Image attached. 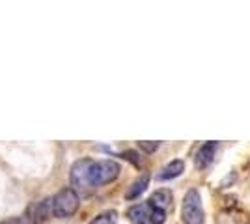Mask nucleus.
I'll list each match as a JSON object with an SVG mask.
<instances>
[{
	"mask_svg": "<svg viewBox=\"0 0 250 224\" xmlns=\"http://www.w3.org/2000/svg\"><path fill=\"white\" fill-rule=\"evenodd\" d=\"M217 149H219V144L217 142H206V144H202L198 149V153H196V157H194V163H196V168L200 170H204V168H208L209 164L213 163L215 159V153H217Z\"/></svg>",
	"mask_w": 250,
	"mask_h": 224,
	"instance_id": "6",
	"label": "nucleus"
},
{
	"mask_svg": "<svg viewBox=\"0 0 250 224\" xmlns=\"http://www.w3.org/2000/svg\"><path fill=\"white\" fill-rule=\"evenodd\" d=\"M183 224H206V213L202 207V196L196 189H190L183 198L181 205Z\"/></svg>",
	"mask_w": 250,
	"mask_h": 224,
	"instance_id": "3",
	"label": "nucleus"
},
{
	"mask_svg": "<svg viewBox=\"0 0 250 224\" xmlns=\"http://www.w3.org/2000/svg\"><path fill=\"white\" fill-rule=\"evenodd\" d=\"M0 224H24V217H13V219H8Z\"/></svg>",
	"mask_w": 250,
	"mask_h": 224,
	"instance_id": "13",
	"label": "nucleus"
},
{
	"mask_svg": "<svg viewBox=\"0 0 250 224\" xmlns=\"http://www.w3.org/2000/svg\"><path fill=\"white\" fill-rule=\"evenodd\" d=\"M147 183H149V174L140 176V178H138V180L129 187V191L125 192V198H127V200H135V198H138L142 192L146 191Z\"/></svg>",
	"mask_w": 250,
	"mask_h": 224,
	"instance_id": "9",
	"label": "nucleus"
},
{
	"mask_svg": "<svg viewBox=\"0 0 250 224\" xmlns=\"http://www.w3.org/2000/svg\"><path fill=\"white\" fill-rule=\"evenodd\" d=\"M147 202L151 204V205H155L157 209L167 211L168 207L172 205V192L168 191V189H159V191H155L151 196H149Z\"/></svg>",
	"mask_w": 250,
	"mask_h": 224,
	"instance_id": "8",
	"label": "nucleus"
},
{
	"mask_svg": "<svg viewBox=\"0 0 250 224\" xmlns=\"http://www.w3.org/2000/svg\"><path fill=\"white\" fill-rule=\"evenodd\" d=\"M127 217L133 224H163L167 219V211L157 209L149 202L136 204L127 209Z\"/></svg>",
	"mask_w": 250,
	"mask_h": 224,
	"instance_id": "4",
	"label": "nucleus"
},
{
	"mask_svg": "<svg viewBox=\"0 0 250 224\" xmlns=\"http://www.w3.org/2000/svg\"><path fill=\"white\" fill-rule=\"evenodd\" d=\"M159 148V142H140V149L146 153H153Z\"/></svg>",
	"mask_w": 250,
	"mask_h": 224,
	"instance_id": "11",
	"label": "nucleus"
},
{
	"mask_svg": "<svg viewBox=\"0 0 250 224\" xmlns=\"http://www.w3.org/2000/svg\"><path fill=\"white\" fill-rule=\"evenodd\" d=\"M185 172V163L181 159H176V161H170L167 166L163 168V170L157 174V180L159 182H167V180H174L177 176H181Z\"/></svg>",
	"mask_w": 250,
	"mask_h": 224,
	"instance_id": "7",
	"label": "nucleus"
},
{
	"mask_svg": "<svg viewBox=\"0 0 250 224\" xmlns=\"http://www.w3.org/2000/svg\"><path fill=\"white\" fill-rule=\"evenodd\" d=\"M79 192L75 191L73 187H65L62 191H58L54 196L51 198V207H52V215L56 219H67L71 215L77 213L79 209Z\"/></svg>",
	"mask_w": 250,
	"mask_h": 224,
	"instance_id": "2",
	"label": "nucleus"
},
{
	"mask_svg": "<svg viewBox=\"0 0 250 224\" xmlns=\"http://www.w3.org/2000/svg\"><path fill=\"white\" fill-rule=\"evenodd\" d=\"M116 223H118V213L112 209V211H103V213H99L90 224H116Z\"/></svg>",
	"mask_w": 250,
	"mask_h": 224,
	"instance_id": "10",
	"label": "nucleus"
},
{
	"mask_svg": "<svg viewBox=\"0 0 250 224\" xmlns=\"http://www.w3.org/2000/svg\"><path fill=\"white\" fill-rule=\"evenodd\" d=\"M217 224H250V215L233 202L229 207H222V211L217 215Z\"/></svg>",
	"mask_w": 250,
	"mask_h": 224,
	"instance_id": "5",
	"label": "nucleus"
},
{
	"mask_svg": "<svg viewBox=\"0 0 250 224\" xmlns=\"http://www.w3.org/2000/svg\"><path fill=\"white\" fill-rule=\"evenodd\" d=\"M120 172L122 166L112 159H79L71 166V187L81 194H90L97 187L114 182Z\"/></svg>",
	"mask_w": 250,
	"mask_h": 224,
	"instance_id": "1",
	"label": "nucleus"
},
{
	"mask_svg": "<svg viewBox=\"0 0 250 224\" xmlns=\"http://www.w3.org/2000/svg\"><path fill=\"white\" fill-rule=\"evenodd\" d=\"M122 157L131 161V163H135V164H140V159H138V153L136 151H125V153H122Z\"/></svg>",
	"mask_w": 250,
	"mask_h": 224,
	"instance_id": "12",
	"label": "nucleus"
}]
</instances>
